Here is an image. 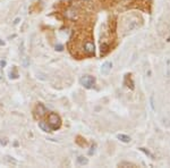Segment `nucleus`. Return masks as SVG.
<instances>
[{"label":"nucleus","instance_id":"5","mask_svg":"<svg viewBox=\"0 0 170 168\" xmlns=\"http://www.w3.org/2000/svg\"><path fill=\"white\" fill-rule=\"evenodd\" d=\"M66 17L68 19L75 21V19H77V17H78V13H77V10H76L75 8H69L66 12Z\"/></svg>","mask_w":170,"mask_h":168},{"label":"nucleus","instance_id":"12","mask_svg":"<svg viewBox=\"0 0 170 168\" xmlns=\"http://www.w3.org/2000/svg\"><path fill=\"white\" fill-rule=\"evenodd\" d=\"M140 150L142 151V152H144V154H146V156H148V157H150L151 159H155V158H154V154H151V152H150V151L148 150V149H145V148H141Z\"/></svg>","mask_w":170,"mask_h":168},{"label":"nucleus","instance_id":"2","mask_svg":"<svg viewBox=\"0 0 170 168\" xmlns=\"http://www.w3.org/2000/svg\"><path fill=\"white\" fill-rule=\"evenodd\" d=\"M80 83L82 87H84L85 89H93L94 84H95V79L91 75H84L80 79Z\"/></svg>","mask_w":170,"mask_h":168},{"label":"nucleus","instance_id":"7","mask_svg":"<svg viewBox=\"0 0 170 168\" xmlns=\"http://www.w3.org/2000/svg\"><path fill=\"white\" fill-rule=\"evenodd\" d=\"M76 162H77V165H80V166H85V165L89 164V159H88L86 157H84V156H78V157L76 158Z\"/></svg>","mask_w":170,"mask_h":168},{"label":"nucleus","instance_id":"10","mask_svg":"<svg viewBox=\"0 0 170 168\" xmlns=\"http://www.w3.org/2000/svg\"><path fill=\"white\" fill-rule=\"evenodd\" d=\"M119 167H125V168H135L136 167V165L135 164H133V162H128V161H123V162H119L118 164Z\"/></svg>","mask_w":170,"mask_h":168},{"label":"nucleus","instance_id":"9","mask_svg":"<svg viewBox=\"0 0 170 168\" xmlns=\"http://www.w3.org/2000/svg\"><path fill=\"white\" fill-rule=\"evenodd\" d=\"M117 139L119 141H121V142H124V143H129L131 142V136H128V135H126V134H118L117 135Z\"/></svg>","mask_w":170,"mask_h":168},{"label":"nucleus","instance_id":"18","mask_svg":"<svg viewBox=\"0 0 170 168\" xmlns=\"http://www.w3.org/2000/svg\"><path fill=\"white\" fill-rule=\"evenodd\" d=\"M84 1H90V0H84Z\"/></svg>","mask_w":170,"mask_h":168},{"label":"nucleus","instance_id":"1","mask_svg":"<svg viewBox=\"0 0 170 168\" xmlns=\"http://www.w3.org/2000/svg\"><path fill=\"white\" fill-rule=\"evenodd\" d=\"M47 123L49 124V126H50V128H51L52 131H57V130H59L60 126H61V118H60V116L58 114L50 112L48 115Z\"/></svg>","mask_w":170,"mask_h":168},{"label":"nucleus","instance_id":"14","mask_svg":"<svg viewBox=\"0 0 170 168\" xmlns=\"http://www.w3.org/2000/svg\"><path fill=\"white\" fill-rule=\"evenodd\" d=\"M151 107H152V109L154 110V97L153 95H151Z\"/></svg>","mask_w":170,"mask_h":168},{"label":"nucleus","instance_id":"15","mask_svg":"<svg viewBox=\"0 0 170 168\" xmlns=\"http://www.w3.org/2000/svg\"><path fill=\"white\" fill-rule=\"evenodd\" d=\"M0 65H1V67H5V66H6V60H5V59L1 60V61H0Z\"/></svg>","mask_w":170,"mask_h":168},{"label":"nucleus","instance_id":"6","mask_svg":"<svg viewBox=\"0 0 170 168\" xmlns=\"http://www.w3.org/2000/svg\"><path fill=\"white\" fill-rule=\"evenodd\" d=\"M35 110H37V115H39V116H41V117L44 116L45 114H47V108H45V107L43 106V105H42V103H37Z\"/></svg>","mask_w":170,"mask_h":168},{"label":"nucleus","instance_id":"17","mask_svg":"<svg viewBox=\"0 0 170 168\" xmlns=\"http://www.w3.org/2000/svg\"><path fill=\"white\" fill-rule=\"evenodd\" d=\"M0 45H5V42H4V41H1V40H0Z\"/></svg>","mask_w":170,"mask_h":168},{"label":"nucleus","instance_id":"16","mask_svg":"<svg viewBox=\"0 0 170 168\" xmlns=\"http://www.w3.org/2000/svg\"><path fill=\"white\" fill-rule=\"evenodd\" d=\"M19 21H21V18H19V17H17V18H16L15 21H14V25H16V24H18V23H19Z\"/></svg>","mask_w":170,"mask_h":168},{"label":"nucleus","instance_id":"3","mask_svg":"<svg viewBox=\"0 0 170 168\" xmlns=\"http://www.w3.org/2000/svg\"><path fill=\"white\" fill-rule=\"evenodd\" d=\"M94 51H95V47H94V43L92 41H86L84 43V52L88 55V56H92L94 55Z\"/></svg>","mask_w":170,"mask_h":168},{"label":"nucleus","instance_id":"8","mask_svg":"<svg viewBox=\"0 0 170 168\" xmlns=\"http://www.w3.org/2000/svg\"><path fill=\"white\" fill-rule=\"evenodd\" d=\"M39 127H40L43 132H52V130L50 128L49 124H48L47 122H43V120L39 122Z\"/></svg>","mask_w":170,"mask_h":168},{"label":"nucleus","instance_id":"19","mask_svg":"<svg viewBox=\"0 0 170 168\" xmlns=\"http://www.w3.org/2000/svg\"><path fill=\"white\" fill-rule=\"evenodd\" d=\"M30 1H33V0H30Z\"/></svg>","mask_w":170,"mask_h":168},{"label":"nucleus","instance_id":"4","mask_svg":"<svg viewBox=\"0 0 170 168\" xmlns=\"http://www.w3.org/2000/svg\"><path fill=\"white\" fill-rule=\"evenodd\" d=\"M111 68H112V63L111 61H105L102 64L101 66V68H100V72L102 75H108V74L110 73Z\"/></svg>","mask_w":170,"mask_h":168},{"label":"nucleus","instance_id":"11","mask_svg":"<svg viewBox=\"0 0 170 168\" xmlns=\"http://www.w3.org/2000/svg\"><path fill=\"white\" fill-rule=\"evenodd\" d=\"M137 26H138V21H137V19H136V21H132V22L129 23V25H128V30H129V31H133V30H135Z\"/></svg>","mask_w":170,"mask_h":168},{"label":"nucleus","instance_id":"13","mask_svg":"<svg viewBox=\"0 0 170 168\" xmlns=\"http://www.w3.org/2000/svg\"><path fill=\"white\" fill-rule=\"evenodd\" d=\"M108 48H109V45L107 43H102L101 44V53H105V52L108 51Z\"/></svg>","mask_w":170,"mask_h":168}]
</instances>
